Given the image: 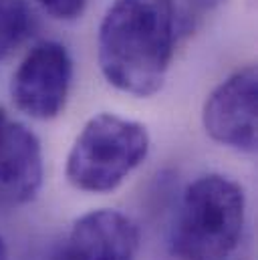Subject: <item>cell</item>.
Here are the masks:
<instances>
[{
    "mask_svg": "<svg viewBox=\"0 0 258 260\" xmlns=\"http://www.w3.org/2000/svg\"><path fill=\"white\" fill-rule=\"evenodd\" d=\"M176 53V0H113L99 24L97 61L115 89L151 97Z\"/></svg>",
    "mask_w": 258,
    "mask_h": 260,
    "instance_id": "cell-1",
    "label": "cell"
},
{
    "mask_svg": "<svg viewBox=\"0 0 258 260\" xmlns=\"http://www.w3.org/2000/svg\"><path fill=\"white\" fill-rule=\"evenodd\" d=\"M246 222L244 188L228 176L206 174L180 200L170 234L174 260H228Z\"/></svg>",
    "mask_w": 258,
    "mask_h": 260,
    "instance_id": "cell-2",
    "label": "cell"
},
{
    "mask_svg": "<svg viewBox=\"0 0 258 260\" xmlns=\"http://www.w3.org/2000/svg\"><path fill=\"white\" fill-rule=\"evenodd\" d=\"M149 145L143 123L99 113L85 123L67 155V180L81 192L109 194L147 159Z\"/></svg>",
    "mask_w": 258,
    "mask_h": 260,
    "instance_id": "cell-3",
    "label": "cell"
},
{
    "mask_svg": "<svg viewBox=\"0 0 258 260\" xmlns=\"http://www.w3.org/2000/svg\"><path fill=\"white\" fill-rule=\"evenodd\" d=\"M73 85V59L57 41L35 45L16 67L10 81V97L24 115L49 121L67 107Z\"/></svg>",
    "mask_w": 258,
    "mask_h": 260,
    "instance_id": "cell-4",
    "label": "cell"
},
{
    "mask_svg": "<svg viewBox=\"0 0 258 260\" xmlns=\"http://www.w3.org/2000/svg\"><path fill=\"white\" fill-rule=\"evenodd\" d=\"M206 133L220 145L254 153L258 145V75L256 67L238 69L206 99L202 109Z\"/></svg>",
    "mask_w": 258,
    "mask_h": 260,
    "instance_id": "cell-5",
    "label": "cell"
},
{
    "mask_svg": "<svg viewBox=\"0 0 258 260\" xmlns=\"http://www.w3.org/2000/svg\"><path fill=\"white\" fill-rule=\"evenodd\" d=\"M45 178L43 147L35 131L0 109V208L33 202Z\"/></svg>",
    "mask_w": 258,
    "mask_h": 260,
    "instance_id": "cell-6",
    "label": "cell"
},
{
    "mask_svg": "<svg viewBox=\"0 0 258 260\" xmlns=\"http://www.w3.org/2000/svg\"><path fill=\"white\" fill-rule=\"evenodd\" d=\"M139 228L117 210L101 208L75 220L61 260H137Z\"/></svg>",
    "mask_w": 258,
    "mask_h": 260,
    "instance_id": "cell-7",
    "label": "cell"
},
{
    "mask_svg": "<svg viewBox=\"0 0 258 260\" xmlns=\"http://www.w3.org/2000/svg\"><path fill=\"white\" fill-rule=\"evenodd\" d=\"M35 28L37 18L28 0H0V61L12 57Z\"/></svg>",
    "mask_w": 258,
    "mask_h": 260,
    "instance_id": "cell-8",
    "label": "cell"
},
{
    "mask_svg": "<svg viewBox=\"0 0 258 260\" xmlns=\"http://www.w3.org/2000/svg\"><path fill=\"white\" fill-rule=\"evenodd\" d=\"M37 2L47 14L64 22L81 18L89 6V0H37Z\"/></svg>",
    "mask_w": 258,
    "mask_h": 260,
    "instance_id": "cell-9",
    "label": "cell"
},
{
    "mask_svg": "<svg viewBox=\"0 0 258 260\" xmlns=\"http://www.w3.org/2000/svg\"><path fill=\"white\" fill-rule=\"evenodd\" d=\"M188 2L192 4L194 8H198V10H212V8L220 6L224 0H188Z\"/></svg>",
    "mask_w": 258,
    "mask_h": 260,
    "instance_id": "cell-10",
    "label": "cell"
},
{
    "mask_svg": "<svg viewBox=\"0 0 258 260\" xmlns=\"http://www.w3.org/2000/svg\"><path fill=\"white\" fill-rule=\"evenodd\" d=\"M0 260H8V246L2 238V234H0Z\"/></svg>",
    "mask_w": 258,
    "mask_h": 260,
    "instance_id": "cell-11",
    "label": "cell"
}]
</instances>
